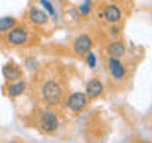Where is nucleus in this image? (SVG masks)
Here are the masks:
<instances>
[{
    "instance_id": "8",
    "label": "nucleus",
    "mask_w": 152,
    "mask_h": 143,
    "mask_svg": "<svg viewBox=\"0 0 152 143\" xmlns=\"http://www.w3.org/2000/svg\"><path fill=\"white\" fill-rule=\"evenodd\" d=\"M28 19H30L32 24L35 26H45L49 19V14H48L43 8H38V7H32L28 10Z\"/></svg>"
},
{
    "instance_id": "12",
    "label": "nucleus",
    "mask_w": 152,
    "mask_h": 143,
    "mask_svg": "<svg viewBox=\"0 0 152 143\" xmlns=\"http://www.w3.org/2000/svg\"><path fill=\"white\" fill-rule=\"evenodd\" d=\"M27 89V83L24 80H18V81H13L11 84L7 88V92L10 97H19V95H22L24 92H26Z\"/></svg>"
},
{
    "instance_id": "11",
    "label": "nucleus",
    "mask_w": 152,
    "mask_h": 143,
    "mask_svg": "<svg viewBox=\"0 0 152 143\" xmlns=\"http://www.w3.org/2000/svg\"><path fill=\"white\" fill-rule=\"evenodd\" d=\"M106 52L109 54V57L121 59V57L125 54V45H124V41H121V40H113L106 46Z\"/></svg>"
},
{
    "instance_id": "16",
    "label": "nucleus",
    "mask_w": 152,
    "mask_h": 143,
    "mask_svg": "<svg viewBox=\"0 0 152 143\" xmlns=\"http://www.w3.org/2000/svg\"><path fill=\"white\" fill-rule=\"evenodd\" d=\"M86 64L89 65V69H95V65H97V56H95V52H87L86 54Z\"/></svg>"
},
{
    "instance_id": "6",
    "label": "nucleus",
    "mask_w": 152,
    "mask_h": 143,
    "mask_svg": "<svg viewBox=\"0 0 152 143\" xmlns=\"http://www.w3.org/2000/svg\"><path fill=\"white\" fill-rule=\"evenodd\" d=\"M100 18H102L103 21L109 22V24H117L122 19V10L114 3L106 5V7L103 8V11L100 13Z\"/></svg>"
},
{
    "instance_id": "15",
    "label": "nucleus",
    "mask_w": 152,
    "mask_h": 143,
    "mask_svg": "<svg viewBox=\"0 0 152 143\" xmlns=\"http://www.w3.org/2000/svg\"><path fill=\"white\" fill-rule=\"evenodd\" d=\"M40 3H41V7L45 8V11H46L48 14H51V16L56 19V10H54V5H52L49 0H40Z\"/></svg>"
},
{
    "instance_id": "4",
    "label": "nucleus",
    "mask_w": 152,
    "mask_h": 143,
    "mask_svg": "<svg viewBox=\"0 0 152 143\" xmlns=\"http://www.w3.org/2000/svg\"><path fill=\"white\" fill-rule=\"evenodd\" d=\"M87 107V95L84 92H73L66 99V108L73 113H79Z\"/></svg>"
},
{
    "instance_id": "9",
    "label": "nucleus",
    "mask_w": 152,
    "mask_h": 143,
    "mask_svg": "<svg viewBox=\"0 0 152 143\" xmlns=\"http://www.w3.org/2000/svg\"><path fill=\"white\" fill-rule=\"evenodd\" d=\"M2 75L5 76V80H8V81H11V83H13V81L21 80L22 70L19 69L14 62H8V64H5L2 67Z\"/></svg>"
},
{
    "instance_id": "1",
    "label": "nucleus",
    "mask_w": 152,
    "mask_h": 143,
    "mask_svg": "<svg viewBox=\"0 0 152 143\" xmlns=\"http://www.w3.org/2000/svg\"><path fill=\"white\" fill-rule=\"evenodd\" d=\"M41 97L48 105H59L62 100V88L56 80H48L41 86Z\"/></svg>"
},
{
    "instance_id": "3",
    "label": "nucleus",
    "mask_w": 152,
    "mask_h": 143,
    "mask_svg": "<svg viewBox=\"0 0 152 143\" xmlns=\"http://www.w3.org/2000/svg\"><path fill=\"white\" fill-rule=\"evenodd\" d=\"M7 41L8 45L11 46H22L28 41V32L26 27L22 26H16L14 29H11L8 33H7Z\"/></svg>"
},
{
    "instance_id": "18",
    "label": "nucleus",
    "mask_w": 152,
    "mask_h": 143,
    "mask_svg": "<svg viewBox=\"0 0 152 143\" xmlns=\"http://www.w3.org/2000/svg\"><path fill=\"white\" fill-rule=\"evenodd\" d=\"M121 33V27L117 26V24H113V27H111V35H119Z\"/></svg>"
},
{
    "instance_id": "7",
    "label": "nucleus",
    "mask_w": 152,
    "mask_h": 143,
    "mask_svg": "<svg viewBox=\"0 0 152 143\" xmlns=\"http://www.w3.org/2000/svg\"><path fill=\"white\" fill-rule=\"evenodd\" d=\"M108 70H109V75L113 76L114 80L121 81L125 78V65L121 62V59H116V57H109L108 59Z\"/></svg>"
},
{
    "instance_id": "10",
    "label": "nucleus",
    "mask_w": 152,
    "mask_h": 143,
    "mask_svg": "<svg viewBox=\"0 0 152 143\" xmlns=\"http://www.w3.org/2000/svg\"><path fill=\"white\" fill-rule=\"evenodd\" d=\"M103 94V83L97 78H92L86 86V95L89 99H97Z\"/></svg>"
},
{
    "instance_id": "17",
    "label": "nucleus",
    "mask_w": 152,
    "mask_h": 143,
    "mask_svg": "<svg viewBox=\"0 0 152 143\" xmlns=\"http://www.w3.org/2000/svg\"><path fill=\"white\" fill-rule=\"evenodd\" d=\"M26 65H27V69H28V70H35L37 60H35V59H27V60H26Z\"/></svg>"
},
{
    "instance_id": "14",
    "label": "nucleus",
    "mask_w": 152,
    "mask_h": 143,
    "mask_svg": "<svg viewBox=\"0 0 152 143\" xmlns=\"http://www.w3.org/2000/svg\"><path fill=\"white\" fill-rule=\"evenodd\" d=\"M90 11H92V0H84V2L79 5V13L83 14V16H89Z\"/></svg>"
},
{
    "instance_id": "5",
    "label": "nucleus",
    "mask_w": 152,
    "mask_h": 143,
    "mask_svg": "<svg viewBox=\"0 0 152 143\" xmlns=\"http://www.w3.org/2000/svg\"><path fill=\"white\" fill-rule=\"evenodd\" d=\"M92 38H90V35H87V33H81V35H78L75 38L73 41V51L75 54L78 56H86L87 52H90V49H92Z\"/></svg>"
},
{
    "instance_id": "13",
    "label": "nucleus",
    "mask_w": 152,
    "mask_h": 143,
    "mask_svg": "<svg viewBox=\"0 0 152 143\" xmlns=\"http://www.w3.org/2000/svg\"><path fill=\"white\" fill-rule=\"evenodd\" d=\"M18 26L16 18L13 16H3L0 18V33H8L11 29H14Z\"/></svg>"
},
{
    "instance_id": "2",
    "label": "nucleus",
    "mask_w": 152,
    "mask_h": 143,
    "mask_svg": "<svg viewBox=\"0 0 152 143\" xmlns=\"http://www.w3.org/2000/svg\"><path fill=\"white\" fill-rule=\"evenodd\" d=\"M38 126L45 133H52L59 129V118H57V114L54 111L46 110L38 118Z\"/></svg>"
}]
</instances>
